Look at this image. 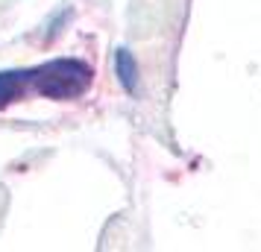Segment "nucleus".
Segmentation results:
<instances>
[{
  "label": "nucleus",
  "mask_w": 261,
  "mask_h": 252,
  "mask_svg": "<svg viewBox=\"0 0 261 252\" xmlns=\"http://www.w3.org/2000/svg\"><path fill=\"white\" fill-rule=\"evenodd\" d=\"M94 71L83 59H53L33 71V85L47 100H76L91 88Z\"/></svg>",
  "instance_id": "1"
},
{
  "label": "nucleus",
  "mask_w": 261,
  "mask_h": 252,
  "mask_svg": "<svg viewBox=\"0 0 261 252\" xmlns=\"http://www.w3.org/2000/svg\"><path fill=\"white\" fill-rule=\"evenodd\" d=\"M27 82H33V71H0V108L24 94Z\"/></svg>",
  "instance_id": "2"
},
{
  "label": "nucleus",
  "mask_w": 261,
  "mask_h": 252,
  "mask_svg": "<svg viewBox=\"0 0 261 252\" xmlns=\"http://www.w3.org/2000/svg\"><path fill=\"white\" fill-rule=\"evenodd\" d=\"M115 76L120 79V85L126 91H135V85H138V62H135V56L129 50L120 47L115 53Z\"/></svg>",
  "instance_id": "3"
}]
</instances>
